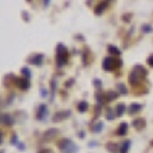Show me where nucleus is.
Wrapping results in <instances>:
<instances>
[{"label": "nucleus", "mask_w": 153, "mask_h": 153, "mask_svg": "<svg viewBox=\"0 0 153 153\" xmlns=\"http://www.w3.org/2000/svg\"><path fill=\"white\" fill-rule=\"evenodd\" d=\"M106 118H107L109 121H112V120H115V118H117V113H113L112 110H107V115H106Z\"/></svg>", "instance_id": "412c9836"}, {"label": "nucleus", "mask_w": 153, "mask_h": 153, "mask_svg": "<svg viewBox=\"0 0 153 153\" xmlns=\"http://www.w3.org/2000/svg\"><path fill=\"white\" fill-rule=\"evenodd\" d=\"M55 135H57V130H51V132H46V133H45V136H43V143L46 141L48 138L51 139V138H52V136H55Z\"/></svg>", "instance_id": "a211bd4d"}, {"label": "nucleus", "mask_w": 153, "mask_h": 153, "mask_svg": "<svg viewBox=\"0 0 153 153\" xmlns=\"http://www.w3.org/2000/svg\"><path fill=\"white\" fill-rule=\"evenodd\" d=\"M0 120H2V123H3L5 126H12V124H14V118H12L11 115H8V113H3Z\"/></svg>", "instance_id": "1a4fd4ad"}, {"label": "nucleus", "mask_w": 153, "mask_h": 153, "mask_svg": "<svg viewBox=\"0 0 153 153\" xmlns=\"http://www.w3.org/2000/svg\"><path fill=\"white\" fill-rule=\"evenodd\" d=\"M101 130H103V123L95 124V126H94V129H92V132H94V133H98V132H101Z\"/></svg>", "instance_id": "aec40b11"}, {"label": "nucleus", "mask_w": 153, "mask_h": 153, "mask_svg": "<svg viewBox=\"0 0 153 153\" xmlns=\"http://www.w3.org/2000/svg\"><path fill=\"white\" fill-rule=\"evenodd\" d=\"M152 146H153V141H152Z\"/></svg>", "instance_id": "c85d7f7f"}, {"label": "nucleus", "mask_w": 153, "mask_h": 153, "mask_svg": "<svg viewBox=\"0 0 153 153\" xmlns=\"http://www.w3.org/2000/svg\"><path fill=\"white\" fill-rule=\"evenodd\" d=\"M17 84L20 89H29V80L28 78H17Z\"/></svg>", "instance_id": "9b49d317"}, {"label": "nucleus", "mask_w": 153, "mask_h": 153, "mask_svg": "<svg viewBox=\"0 0 153 153\" xmlns=\"http://www.w3.org/2000/svg\"><path fill=\"white\" fill-rule=\"evenodd\" d=\"M143 109V106L141 104H132L130 107H129V113H136V112H139V110H141Z\"/></svg>", "instance_id": "2eb2a0df"}, {"label": "nucleus", "mask_w": 153, "mask_h": 153, "mask_svg": "<svg viewBox=\"0 0 153 153\" xmlns=\"http://www.w3.org/2000/svg\"><path fill=\"white\" fill-rule=\"evenodd\" d=\"M144 126H146V120H144V118H135V120H133V127H135V129L143 130Z\"/></svg>", "instance_id": "6e6552de"}, {"label": "nucleus", "mask_w": 153, "mask_h": 153, "mask_svg": "<svg viewBox=\"0 0 153 153\" xmlns=\"http://www.w3.org/2000/svg\"><path fill=\"white\" fill-rule=\"evenodd\" d=\"M107 150H110L113 153H120V149H117V146H115V144H107Z\"/></svg>", "instance_id": "4be33fe9"}, {"label": "nucleus", "mask_w": 153, "mask_h": 153, "mask_svg": "<svg viewBox=\"0 0 153 153\" xmlns=\"http://www.w3.org/2000/svg\"><path fill=\"white\" fill-rule=\"evenodd\" d=\"M48 113H49L48 106H46V104H42L40 107H38V110H37V120H38V121H43V120L48 117Z\"/></svg>", "instance_id": "39448f33"}, {"label": "nucleus", "mask_w": 153, "mask_h": 153, "mask_svg": "<svg viewBox=\"0 0 153 153\" xmlns=\"http://www.w3.org/2000/svg\"><path fill=\"white\" fill-rule=\"evenodd\" d=\"M129 149H130V141H124L120 147V153H129Z\"/></svg>", "instance_id": "ddd939ff"}, {"label": "nucleus", "mask_w": 153, "mask_h": 153, "mask_svg": "<svg viewBox=\"0 0 153 153\" xmlns=\"http://www.w3.org/2000/svg\"><path fill=\"white\" fill-rule=\"evenodd\" d=\"M124 112H126V106L124 104H118L117 106V117H121Z\"/></svg>", "instance_id": "f3484780"}, {"label": "nucleus", "mask_w": 153, "mask_h": 153, "mask_svg": "<svg viewBox=\"0 0 153 153\" xmlns=\"http://www.w3.org/2000/svg\"><path fill=\"white\" fill-rule=\"evenodd\" d=\"M76 109H78V112H86L89 109V104L86 103V101H81V103H78V106H76Z\"/></svg>", "instance_id": "4468645a"}, {"label": "nucleus", "mask_w": 153, "mask_h": 153, "mask_svg": "<svg viewBox=\"0 0 153 153\" xmlns=\"http://www.w3.org/2000/svg\"><path fill=\"white\" fill-rule=\"evenodd\" d=\"M147 63H149V66H150V68H153V55H150V57L147 58Z\"/></svg>", "instance_id": "bb28decb"}, {"label": "nucleus", "mask_w": 153, "mask_h": 153, "mask_svg": "<svg viewBox=\"0 0 153 153\" xmlns=\"http://www.w3.org/2000/svg\"><path fill=\"white\" fill-rule=\"evenodd\" d=\"M117 97H118V94H115V92H113V94H107V95H106V100H115Z\"/></svg>", "instance_id": "393cba45"}, {"label": "nucleus", "mask_w": 153, "mask_h": 153, "mask_svg": "<svg viewBox=\"0 0 153 153\" xmlns=\"http://www.w3.org/2000/svg\"><path fill=\"white\" fill-rule=\"evenodd\" d=\"M117 89H118V91H120V94H123V95H126V94H129V92H127V87H126L124 84H121V83H120V84L117 86Z\"/></svg>", "instance_id": "6ab92c4d"}, {"label": "nucleus", "mask_w": 153, "mask_h": 153, "mask_svg": "<svg viewBox=\"0 0 153 153\" xmlns=\"http://www.w3.org/2000/svg\"><path fill=\"white\" fill-rule=\"evenodd\" d=\"M143 32H147V34L152 32V26H150V25H144V26H143Z\"/></svg>", "instance_id": "b1692460"}, {"label": "nucleus", "mask_w": 153, "mask_h": 153, "mask_svg": "<svg viewBox=\"0 0 153 153\" xmlns=\"http://www.w3.org/2000/svg\"><path fill=\"white\" fill-rule=\"evenodd\" d=\"M109 6V2H101V3H98V6L95 8V14H101L106 8Z\"/></svg>", "instance_id": "f8f14e48"}, {"label": "nucleus", "mask_w": 153, "mask_h": 153, "mask_svg": "<svg viewBox=\"0 0 153 153\" xmlns=\"http://www.w3.org/2000/svg\"><path fill=\"white\" fill-rule=\"evenodd\" d=\"M11 144H14V146H19V139H17V135H14L11 138Z\"/></svg>", "instance_id": "a878e982"}, {"label": "nucleus", "mask_w": 153, "mask_h": 153, "mask_svg": "<svg viewBox=\"0 0 153 153\" xmlns=\"http://www.w3.org/2000/svg\"><path fill=\"white\" fill-rule=\"evenodd\" d=\"M121 66V61L117 58V57H113V55H110V57H106L104 60H103V69L104 71H115V69H118Z\"/></svg>", "instance_id": "7ed1b4c3"}, {"label": "nucleus", "mask_w": 153, "mask_h": 153, "mask_svg": "<svg viewBox=\"0 0 153 153\" xmlns=\"http://www.w3.org/2000/svg\"><path fill=\"white\" fill-rule=\"evenodd\" d=\"M107 51H109V52H110V54H113V57H118V55L121 54L118 48H115V46H110V45L107 46Z\"/></svg>", "instance_id": "dca6fc26"}, {"label": "nucleus", "mask_w": 153, "mask_h": 153, "mask_svg": "<svg viewBox=\"0 0 153 153\" xmlns=\"http://www.w3.org/2000/svg\"><path fill=\"white\" fill-rule=\"evenodd\" d=\"M58 149L65 153H75L78 150V147H76L71 139H61V141H58Z\"/></svg>", "instance_id": "20e7f679"}, {"label": "nucleus", "mask_w": 153, "mask_h": 153, "mask_svg": "<svg viewBox=\"0 0 153 153\" xmlns=\"http://www.w3.org/2000/svg\"><path fill=\"white\" fill-rule=\"evenodd\" d=\"M127 127H129V124H127V123H121V124L118 126L117 135H118V136H123V135H126V133H127Z\"/></svg>", "instance_id": "9d476101"}, {"label": "nucleus", "mask_w": 153, "mask_h": 153, "mask_svg": "<svg viewBox=\"0 0 153 153\" xmlns=\"http://www.w3.org/2000/svg\"><path fill=\"white\" fill-rule=\"evenodd\" d=\"M22 74H23V76H26L28 80H31V72H29L28 68H23V69H22Z\"/></svg>", "instance_id": "5701e85b"}, {"label": "nucleus", "mask_w": 153, "mask_h": 153, "mask_svg": "<svg viewBox=\"0 0 153 153\" xmlns=\"http://www.w3.org/2000/svg\"><path fill=\"white\" fill-rule=\"evenodd\" d=\"M38 153H51V150H48V149H43V150H40Z\"/></svg>", "instance_id": "cd10ccee"}, {"label": "nucleus", "mask_w": 153, "mask_h": 153, "mask_svg": "<svg viewBox=\"0 0 153 153\" xmlns=\"http://www.w3.org/2000/svg\"><path fill=\"white\" fill-rule=\"evenodd\" d=\"M68 58H69V54H68V49L65 45H58L57 46V66L61 68L68 63Z\"/></svg>", "instance_id": "f03ea898"}, {"label": "nucleus", "mask_w": 153, "mask_h": 153, "mask_svg": "<svg viewBox=\"0 0 153 153\" xmlns=\"http://www.w3.org/2000/svg\"><path fill=\"white\" fill-rule=\"evenodd\" d=\"M28 63H29V65H34V66H40L43 63V54H35V55L29 57Z\"/></svg>", "instance_id": "423d86ee"}, {"label": "nucleus", "mask_w": 153, "mask_h": 153, "mask_svg": "<svg viewBox=\"0 0 153 153\" xmlns=\"http://www.w3.org/2000/svg\"><path fill=\"white\" fill-rule=\"evenodd\" d=\"M147 76V71L143 68V66H135V69L130 72V75H129V80H130V84H138L139 81H143L144 78Z\"/></svg>", "instance_id": "f257e3e1"}, {"label": "nucleus", "mask_w": 153, "mask_h": 153, "mask_svg": "<svg viewBox=\"0 0 153 153\" xmlns=\"http://www.w3.org/2000/svg\"><path fill=\"white\" fill-rule=\"evenodd\" d=\"M68 117H71V110H63V112H58V113H55V117H54L52 120L57 123V121H60V120H66Z\"/></svg>", "instance_id": "0eeeda50"}]
</instances>
